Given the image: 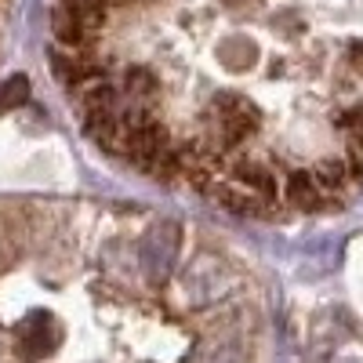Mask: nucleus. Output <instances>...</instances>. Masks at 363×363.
<instances>
[{
    "mask_svg": "<svg viewBox=\"0 0 363 363\" xmlns=\"http://www.w3.org/2000/svg\"><path fill=\"white\" fill-rule=\"evenodd\" d=\"M26 91H29V84L18 77V80H8L4 87H0V113H4V109H11L15 102H22L26 99Z\"/></svg>",
    "mask_w": 363,
    "mask_h": 363,
    "instance_id": "obj_5",
    "label": "nucleus"
},
{
    "mask_svg": "<svg viewBox=\"0 0 363 363\" xmlns=\"http://www.w3.org/2000/svg\"><path fill=\"white\" fill-rule=\"evenodd\" d=\"M313 174H316L320 189H323L330 200H335L338 193H345V189L352 186V171H349L345 157H320V160L313 164Z\"/></svg>",
    "mask_w": 363,
    "mask_h": 363,
    "instance_id": "obj_4",
    "label": "nucleus"
},
{
    "mask_svg": "<svg viewBox=\"0 0 363 363\" xmlns=\"http://www.w3.org/2000/svg\"><path fill=\"white\" fill-rule=\"evenodd\" d=\"M211 196H215L225 211H236V215H262V211L269 207V200H262L258 193H251V189H244L240 182H211V189H207Z\"/></svg>",
    "mask_w": 363,
    "mask_h": 363,
    "instance_id": "obj_3",
    "label": "nucleus"
},
{
    "mask_svg": "<svg viewBox=\"0 0 363 363\" xmlns=\"http://www.w3.org/2000/svg\"><path fill=\"white\" fill-rule=\"evenodd\" d=\"M229 178L240 182L244 189L258 193V196L269 200V203L284 196V182H280L277 167L265 164V160H258V157H236V160L229 164Z\"/></svg>",
    "mask_w": 363,
    "mask_h": 363,
    "instance_id": "obj_1",
    "label": "nucleus"
},
{
    "mask_svg": "<svg viewBox=\"0 0 363 363\" xmlns=\"http://www.w3.org/2000/svg\"><path fill=\"white\" fill-rule=\"evenodd\" d=\"M284 200H287L291 207H298V211H320V207L330 203V196L320 189L316 174L306 171V167L287 171V178H284Z\"/></svg>",
    "mask_w": 363,
    "mask_h": 363,
    "instance_id": "obj_2",
    "label": "nucleus"
}]
</instances>
